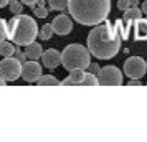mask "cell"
Instances as JSON below:
<instances>
[{
	"mask_svg": "<svg viewBox=\"0 0 147 142\" xmlns=\"http://www.w3.org/2000/svg\"><path fill=\"white\" fill-rule=\"evenodd\" d=\"M17 60L20 61L22 65L25 63V61H28V56H27V53H22V51H17Z\"/></svg>",
	"mask_w": 147,
	"mask_h": 142,
	"instance_id": "obj_24",
	"label": "cell"
},
{
	"mask_svg": "<svg viewBox=\"0 0 147 142\" xmlns=\"http://www.w3.org/2000/svg\"><path fill=\"white\" fill-rule=\"evenodd\" d=\"M127 84H129V86H140L142 83H140L139 79H131V81L127 83Z\"/></svg>",
	"mask_w": 147,
	"mask_h": 142,
	"instance_id": "obj_27",
	"label": "cell"
},
{
	"mask_svg": "<svg viewBox=\"0 0 147 142\" xmlns=\"http://www.w3.org/2000/svg\"><path fill=\"white\" fill-rule=\"evenodd\" d=\"M101 86H121L122 84V73L116 66H104L98 73Z\"/></svg>",
	"mask_w": 147,
	"mask_h": 142,
	"instance_id": "obj_6",
	"label": "cell"
},
{
	"mask_svg": "<svg viewBox=\"0 0 147 142\" xmlns=\"http://www.w3.org/2000/svg\"><path fill=\"white\" fill-rule=\"evenodd\" d=\"M121 32L111 22L104 20L99 25H94V28L88 35V48L93 56L99 60H111L121 50Z\"/></svg>",
	"mask_w": 147,
	"mask_h": 142,
	"instance_id": "obj_1",
	"label": "cell"
},
{
	"mask_svg": "<svg viewBox=\"0 0 147 142\" xmlns=\"http://www.w3.org/2000/svg\"><path fill=\"white\" fill-rule=\"evenodd\" d=\"M61 81H58L56 78H55L53 75H45V76H41L40 79H38V86H58Z\"/></svg>",
	"mask_w": 147,
	"mask_h": 142,
	"instance_id": "obj_15",
	"label": "cell"
},
{
	"mask_svg": "<svg viewBox=\"0 0 147 142\" xmlns=\"http://www.w3.org/2000/svg\"><path fill=\"white\" fill-rule=\"evenodd\" d=\"M140 10H142V12H144V13L147 15V0L144 2V3H142V8H140Z\"/></svg>",
	"mask_w": 147,
	"mask_h": 142,
	"instance_id": "obj_29",
	"label": "cell"
},
{
	"mask_svg": "<svg viewBox=\"0 0 147 142\" xmlns=\"http://www.w3.org/2000/svg\"><path fill=\"white\" fill-rule=\"evenodd\" d=\"M132 7V0H119V2H117V8H119V10H124V12H126L127 8H131Z\"/></svg>",
	"mask_w": 147,
	"mask_h": 142,
	"instance_id": "obj_23",
	"label": "cell"
},
{
	"mask_svg": "<svg viewBox=\"0 0 147 142\" xmlns=\"http://www.w3.org/2000/svg\"><path fill=\"white\" fill-rule=\"evenodd\" d=\"M0 55L3 56V58H7V56H13L15 55V46L12 43H8V41H3L2 45H0Z\"/></svg>",
	"mask_w": 147,
	"mask_h": 142,
	"instance_id": "obj_18",
	"label": "cell"
},
{
	"mask_svg": "<svg viewBox=\"0 0 147 142\" xmlns=\"http://www.w3.org/2000/svg\"><path fill=\"white\" fill-rule=\"evenodd\" d=\"M33 13L38 18H47L48 17V10L45 8V2L43 0H38V3L33 7Z\"/></svg>",
	"mask_w": 147,
	"mask_h": 142,
	"instance_id": "obj_17",
	"label": "cell"
},
{
	"mask_svg": "<svg viewBox=\"0 0 147 142\" xmlns=\"http://www.w3.org/2000/svg\"><path fill=\"white\" fill-rule=\"evenodd\" d=\"M22 78L27 83L38 81L41 78V66L36 63V60H28L22 66Z\"/></svg>",
	"mask_w": 147,
	"mask_h": 142,
	"instance_id": "obj_8",
	"label": "cell"
},
{
	"mask_svg": "<svg viewBox=\"0 0 147 142\" xmlns=\"http://www.w3.org/2000/svg\"><path fill=\"white\" fill-rule=\"evenodd\" d=\"M22 2H23V5H28L30 8H33L38 3V0H22Z\"/></svg>",
	"mask_w": 147,
	"mask_h": 142,
	"instance_id": "obj_25",
	"label": "cell"
},
{
	"mask_svg": "<svg viewBox=\"0 0 147 142\" xmlns=\"http://www.w3.org/2000/svg\"><path fill=\"white\" fill-rule=\"evenodd\" d=\"M132 32H134V40L147 41V18H144V17L137 18L132 25Z\"/></svg>",
	"mask_w": 147,
	"mask_h": 142,
	"instance_id": "obj_11",
	"label": "cell"
},
{
	"mask_svg": "<svg viewBox=\"0 0 147 142\" xmlns=\"http://www.w3.org/2000/svg\"><path fill=\"white\" fill-rule=\"evenodd\" d=\"M8 5H10V10H12L13 15L22 13V8H23V2H22V0H10Z\"/></svg>",
	"mask_w": 147,
	"mask_h": 142,
	"instance_id": "obj_22",
	"label": "cell"
},
{
	"mask_svg": "<svg viewBox=\"0 0 147 142\" xmlns=\"http://www.w3.org/2000/svg\"><path fill=\"white\" fill-rule=\"evenodd\" d=\"M22 65L20 61L13 56H7L3 61H0V75L7 81H15L18 76H22Z\"/></svg>",
	"mask_w": 147,
	"mask_h": 142,
	"instance_id": "obj_5",
	"label": "cell"
},
{
	"mask_svg": "<svg viewBox=\"0 0 147 142\" xmlns=\"http://www.w3.org/2000/svg\"><path fill=\"white\" fill-rule=\"evenodd\" d=\"M83 78H84V69H71L69 71V76L65 78L63 81L60 83V86H76V84H81L83 83Z\"/></svg>",
	"mask_w": 147,
	"mask_h": 142,
	"instance_id": "obj_12",
	"label": "cell"
},
{
	"mask_svg": "<svg viewBox=\"0 0 147 142\" xmlns=\"http://www.w3.org/2000/svg\"><path fill=\"white\" fill-rule=\"evenodd\" d=\"M139 5V0H132V7H137Z\"/></svg>",
	"mask_w": 147,
	"mask_h": 142,
	"instance_id": "obj_31",
	"label": "cell"
},
{
	"mask_svg": "<svg viewBox=\"0 0 147 142\" xmlns=\"http://www.w3.org/2000/svg\"><path fill=\"white\" fill-rule=\"evenodd\" d=\"M41 58H43V65H45V68H48V69H55V68H58L61 65V61H63L61 53L60 51H56L55 48L47 50Z\"/></svg>",
	"mask_w": 147,
	"mask_h": 142,
	"instance_id": "obj_10",
	"label": "cell"
},
{
	"mask_svg": "<svg viewBox=\"0 0 147 142\" xmlns=\"http://www.w3.org/2000/svg\"><path fill=\"white\" fill-rule=\"evenodd\" d=\"M99 69H101V68L98 66V65H93V63L89 65V71H91V73H94V75H98V73H99Z\"/></svg>",
	"mask_w": 147,
	"mask_h": 142,
	"instance_id": "obj_26",
	"label": "cell"
},
{
	"mask_svg": "<svg viewBox=\"0 0 147 142\" xmlns=\"http://www.w3.org/2000/svg\"><path fill=\"white\" fill-rule=\"evenodd\" d=\"M98 84H99V79L96 78L94 73H88V75H84L83 83H81V86H98Z\"/></svg>",
	"mask_w": 147,
	"mask_h": 142,
	"instance_id": "obj_19",
	"label": "cell"
},
{
	"mask_svg": "<svg viewBox=\"0 0 147 142\" xmlns=\"http://www.w3.org/2000/svg\"><path fill=\"white\" fill-rule=\"evenodd\" d=\"M38 33L40 30L36 27V22L30 15L18 13L8 22V40L17 43V46H27L33 43Z\"/></svg>",
	"mask_w": 147,
	"mask_h": 142,
	"instance_id": "obj_3",
	"label": "cell"
},
{
	"mask_svg": "<svg viewBox=\"0 0 147 142\" xmlns=\"http://www.w3.org/2000/svg\"><path fill=\"white\" fill-rule=\"evenodd\" d=\"M51 25L55 28V33H58V35H68V33H71V30H73V22L69 18V15H65V13L55 17Z\"/></svg>",
	"mask_w": 147,
	"mask_h": 142,
	"instance_id": "obj_9",
	"label": "cell"
},
{
	"mask_svg": "<svg viewBox=\"0 0 147 142\" xmlns=\"http://www.w3.org/2000/svg\"><path fill=\"white\" fill-rule=\"evenodd\" d=\"M7 38H8V23L0 17V45L3 41H7Z\"/></svg>",
	"mask_w": 147,
	"mask_h": 142,
	"instance_id": "obj_21",
	"label": "cell"
},
{
	"mask_svg": "<svg viewBox=\"0 0 147 142\" xmlns=\"http://www.w3.org/2000/svg\"><path fill=\"white\" fill-rule=\"evenodd\" d=\"M0 56H2V55H0Z\"/></svg>",
	"mask_w": 147,
	"mask_h": 142,
	"instance_id": "obj_32",
	"label": "cell"
},
{
	"mask_svg": "<svg viewBox=\"0 0 147 142\" xmlns=\"http://www.w3.org/2000/svg\"><path fill=\"white\" fill-rule=\"evenodd\" d=\"M142 10H139L137 7H131V8H127L126 12H124V22H126L129 27H132L134 25V22L137 20V18H140L142 17Z\"/></svg>",
	"mask_w": 147,
	"mask_h": 142,
	"instance_id": "obj_13",
	"label": "cell"
},
{
	"mask_svg": "<svg viewBox=\"0 0 147 142\" xmlns=\"http://www.w3.org/2000/svg\"><path fill=\"white\" fill-rule=\"evenodd\" d=\"M8 2L10 0H0V8H3L5 5H8Z\"/></svg>",
	"mask_w": 147,
	"mask_h": 142,
	"instance_id": "obj_28",
	"label": "cell"
},
{
	"mask_svg": "<svg viewBox=\"0 0 147 142\" xmlns=\"http://www.w3.org/2000/svg\"><path fill=\"white\" fill-rule=\"evenodd\" d=\"M5 81H7V79H5L3 76L0 75V86H5V84H7V83H5Z\"/></svg>",
	"mask_w": 147,
	"mask_h": 142,
	"instance_id": "obj_30",
	"label": "cell"
},
{
	"mask_svg": "<svg viewBox=\"0 0 147 142\" xmlns=\"http://www.w3.org/2000/svg\"><path fill=\"white\" fill-rule=\"evenodd\" d=\"M61 65L65 66V69H86L89 68L91 65V51H89V48H84L83 45H69L63 50V53H61Z\"/></svg>",
	"mask_w": 147,
	"mask_h": 142,
	"instance_id": "obj_4",
	"label": "cell"
},
{
	"mask_svg": "<svg viewBox=\"0 0 147 142\" xmlns=\"http://www.w3.org/2000/svg\"><path fill=\"white\" fill-rule=\"evenodd\" d=\"M51 10H65L69 3V0H48Z\"/></svg>",
	"mask_w": 147,
	"mask_h": 142,
	"instance_id": "obj_20",
	"label": "cell"
},
{
	"mask_svg": "<svg viewBox=\"0 0 147 142\" xmlns=\"http://www.w3.org/2000/svg\"><path fill=\"white\" fill-rule=\"evenodd\" d=\"M146 69H147V61L139 58V56H132V58L126 60V63H124V75L129 76L131 79H140L146 75Z\"/></svg>",
	"mask_w": 147,
	"mask_h": 142,
	"instance_id": "obj_7",
	"label": "cell"
},
{
	"mask_svg": "<svg viewBox=\"0 0 147 142\" xmlns=\"http://www.w3.org/2000/svg\"><path fill=\"white\" fill-rule=\"evenodd\" d=\"M25 53H27L28 60H38L43 56V51H41V45L40 43H30L27 45V50H25Z\"/></svg>",
	"mask_w": 147,
	"mask_h": 142,
	"instance_id": "obj_14",
	"label": "cell"
},
{
	"mask_svg": "<svg viewBox=\"0 0 147 142\" xmlns=\"http://www.w3.org/2000/svg\"><path fill=\"white\" fill-rule=\"evenodd\" d=\"M68 7L71 17L78 23L94 27L107 20V15L111 12V0H69Z\"/></svg>",
	"mask_w": 147,
	"mask_h": 142,
	"instance_id": "obj_2",
	"label": "cell"
},
{
	"mask_svg": "<svg viewBox=\"0 0 147 142\" xmlns=\"http://www.w3.org/2000/svg\"><path fill=\"white\" fill-rule=\"evenodd\" d=\"M55 33V28L51 23H47V25H43V27L40 28V33H38V36H40V40H50L51 36H53Z\"/></svg>",
	"mask_w": 147,
	"mask_h": 142,
	"instance_id": "obj_16",
	"label": "cell"
}]
</instances>
